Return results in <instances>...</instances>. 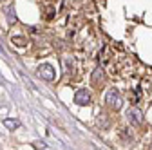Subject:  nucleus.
Here are the masks:
<instances>
[{
  "instance_id": "obj_1",
  "label": "nucleus",
  "mask_w": 152,
  "mask_h": 150,
  "mask_svg": "<svg viewBox=\"0 0 152 150\" xmlns=\"http://www.w3.org/2000/svg\"><path fill=\"white\" fill-rule=\"evenodd\" d=\"M105 101H107V105L112 110H120L121 105H123V98H121V94H120L118 89H109L107 94H105Z\"/></svg>"
},
{
  "instance_id": "obj_2",
  "label": "nucleus",
  "mask_w": 152,
  "mask_h": 150,
  "mask_svg": "<svg viewBox=\"0 0 152 150\" xmlns=\"http://www.w3.org/2000/svg\"><path fill=\"white\" fill-rule=\"evenodd\" d=\"M38 76H40L42 80L45 82H53L56 78V72H54V67L51 63H42L40 67H38Z\"/></svg>"
},
{
  "instance_id": "obj_3",
  "label": "nucleus",
  "mask_w": 152,
  "mask_h": 150,
  "mask_svg": "<svg viewBox=\"0 0 152 150\" xmlns=\"http://www.w3.org/2000/svg\"><path fill=\"white\" fill-rule=\"evenodd\" d=\"M74 103H76V105H80V107L89 105V103H91V92L85 90V89L76 90V94H74Z\"/></svg>"
},
{
  "instance_id": "obj_4",
  "label": "nucleus",
  "mask_w": 152,
  "mask_h": 150,
  "mask_svg": "<svg viewBox=\"0 0 152 150\" xmlns=\"http://www.w3.org/2000/svg\"><path fill=\"white\" fill-rule=\"evenodd\" d=\"M127 119L132 123V125H141L143 123V116H141V112L138 108H130L127 112Z\"/></svg>"
},
{
  "instance_id": "obj_5",
  "label": "nucleus",
  "mask_w": 152,
  "mask_h": 150,
  "mask_svg": "<svg viewBox=\"0 0 152 150\" xmlns=\"http://www.w3.org/2000/svg\"><path fill=\"white\" fill-rule=\"evenodd\" d=\"M62 63H64L65 74H72V72H74V60H72V58H64Z\"/></svg>"
},
{
  "instance_id": "obj_6",
  "label": "nucleus",
  "mask_w": 152,
  "mask_h": 150,
  "mask_svg": "<svg viewBox=\"0 0 152 150\" xmlns=\"http://www.w3.org/2000/svg\"><path fill=\"white\" fill-rule=\"evenodd\" d=\"M102 82H103V69L96 67V69H94V72H92V83L98 85V83H102Z\"/></svg>"
},
{
  "instance_id": "obj_7",
  "label": "nucleus",
  "mask_w": 152,
  "mask_h": 150,
  "mask_svg": "<svg viewBox=\"0 0 152 150\" xmlns=\"http://www.w3.org/2000/svg\"><path fill=\"white\" fill-rule=\"evenodd\" d=\"M4 125H6L9 130H15V128L20 127V121H18V119H11V118H7V119H4Z\"/></svg>"
},
{
  "instance_id": "obj_8",
  "label": "nucleus",
  "mask_w": 152,
  "mask_h": 150,
  "mask_svg": "<svg viewBox=\"0 0 152 150\" xmlns=\"http://www.w3.org/2000/svg\"><path fill=\"white\" fill-rule=\"evenodd\" d=\"M6 13H7V20H9V24H15V22H16V15H15V9H13L11 6H7V7H6Z\"/></svg>"
},
{
  "instance_id": "obj_9",
  "label": "nucleus",
  "mask_w": 152,
  "mask_h": 150,
  "mask_svg": "<svg viewBox=\"0 0 152 150\" xmlns=\"http://www.w3.org/2000/svg\"><path fill=\"white\" fill-rule=\"evenodd\" d=\"M13 44H16V45H26L27 40L24 38V36H13Z\"/></svg>"
},
{
  "instance_id": "obj_10",
  "label": "nucleus",
  "mask_w": 152,
  "mask_h": 150,
  "mask_svg": "<svg viewBox=\"0 0 152 150\" xmlns=\"http://www.w3.org/2000/svg\"><path fill=\"white\" fill-rule=\"evenodd\" d=\"M34 146H36V148H45V145H44V143H40V141H36V143H34Z\"/></svg>"
},
{
  "instance_id": "obj_11",
  "label": "nucleus",
  "mask_w": 152,
  "mask_h": 150,
  "mask_svg": "<svg viewBox=\"0 0 152 150\" xmlns=\"http://www.w3.org/2000/svg\"><path fill=\"white\" fill-rule=\"evenodd\" d=\"M150 150H152V146H150Z\"/></svg>"
}]
</instances>
